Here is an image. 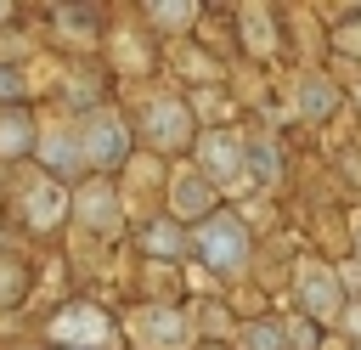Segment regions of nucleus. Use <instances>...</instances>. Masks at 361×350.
<instances>
[{
    "label": "nucleus",
    "mask_w": 361,
    "mask_h": 350,
    "mask_svg": "<svg viewBox=\"0 0 361 350\" xmlns=\"http://www.w3.org/2000/svg\"><path fill=\"white\" fill-rule=\"evenodd\" d=\"M79 215H85L90 226H113V220H118V203H113L107 181H90V186L79 192Z\"/></svg>",
    "instance_id": "obj_10"
},
{
    "label": "nucleus",
    "mask_w": 361,
    "mask_h": 350,
    "mask_svg": "<svg viewBox=\"0 0 361 350\" xmlns=\"http://www.w3.org/2000/svg\"><path fill=\"white\" fill-rule=\"evenodd\" d=\"M197 198H203V192H197V181H180V192H175V203H180V209H197Z\"/></svg>",
    "instance_id": "obj_18"
},
{
    "label": "nucleus",
    "mask_w": 361,
    "mask_h": 350,
    "mask_svg": "<svg viewBox=\"0 0 361 350\" xmlns=\"http://www.w3.org/2000/svg\"><path fill=\"white\" fill-rule=\"evenodd\" d=\"M237 344H243V350H288V327H276V322H248V327L237 333Z\"/></svg>",
    "instance_id": "obj_12"
},
{
    "label": "nucleus",
    "mask_w": 361,
    "mask_h": 350,
    "mask_svg": "<svg viewBox=\"0 0 361 350\" xmlns=\"http://www.w3.org/2000/svg\"><path fill=\"white\" fill-rule=\"evenodd\" d=\"M288 344H293V350H316V327H310V322H293V327H288Z\"/></svg>",
    "instance_id": "obj_16"
},
{
    "label": "nucleus",
    "mask_w": 361,
    "mask_h": 350,
    "mask_svg": "<svg viewBox=\"0 0 361 350\" xmlns=\"http://www.w3.org/2000/svg\"><path fill=\"white\" fill-rule=\"evenodd\" d=\"M147 124H152V141H158L164 152H175V147L192 141V113H186L180 102H152V107H147Z\"/></svg>",
    "instance_id": "obj_5"
},
{
    "label": "nucleus",
    "mask_w": 361,
    "mask_h": 350,
    "mask_svg": "<svg viewBox=\"0 0 361 350\" xmlns=\"http://www.w3.org/2000/svg\"><path fill=\"white\" fill-rule=\"evenodd\" d=\"M197 248H203V265L209 271H220V277H231V271H243V260H248V231H243V220L237 215H203V226H197Z\"/></svg>",
    "instance_id": "obj_1"
},
{
    "label": "nucleus",
    "mask_w": 361,
    "mask_h": 350,
    "mask_svg": "<svg viewBox=\"0 0 361 350\" xmlns=\"http://www.w3.org/2000/svg\"><path fill=\"white\" fill-rule=\"evenodd\" d=\"M51 333H56V339H73V344L85 350V344H96V339L107 333V322H102L90 305H73L68 316H56V322H51Z\"/></svg>",
    "instance_id": "obj_6"
},
{
    "label": "nucleus",
    "mask_w": 361,
    "mask_h": 350,
    "mask_svg": "<svg viewBox=\"0 0 361 350\" xmlns=\"http://www.w3.org/2000/svg\"><path fill=\"white\" fill-rule=\"evenodd\" d=\"M141 248H152V254H175V248H180V231H175L169 220H158V226L141 231Z\"/></svg>",
    "instance_id": "obj_14"
},
{
    "label": "nucleus",
    "mask_w": 361,
    "mask_h": 350,
    "mask_svg": "<svg viewBox=\"0 0 361 350\" xmlns=\"http://www.w3.org/2000/svg\"><path fill=\"white\" fill-rule=\"evenodd\" d=\"M79 152H85V164L90 169H113V164H124L130 158V124L118 119V113H90L85 119V130H79Z\"/></svg>",
    "instance_id": "obj_2"
},
{
    "label": "nucleus",
    "mask_w": 361,
    "mask_h": 350,
    "mask_svg": "<svg viewBox=\"0 0 361 350\" xmlns=\"http://www.w3.org/2000/svg\"><path fill=\"white\" fill-rule=\"evenodd\" d=\"M203 350H220V344H203Z\"/></svg>",
    "instance_id": "obj_20"
},
{
    "label": "nucleus",
    "mask_w": 361,
    "mask_h": 350,
    "mask_svg": "<svg viewBox=\"0 0 361 350\" xmlns=\"http://www.w3.org/2000/svg\"><path fill=\"white\" fill-rule=\"evenodd\" d=\"M23 203H28V215H34V226H56V220L68 215V198H62V192H56L51 181H39V186H28V198H23Z\"/></svg>",
    "instance_id": "obj_9"
},
{
    "label": "nucleus",
    "mask_w": 361,
    "mask_h": 350,
    "mask_svg": "<svg viewBox=\"0 0 361 350\" xmlns=\"http://www.w3.org/2000/svg\"><path fill=\"white\" fill-rule=\"evenodd\" d=\"M333 102H338V90H333L327 79H305V90H299V107H305V113H327Z\"/></svg>",
    "instance_id": "obj_13"
},
{
    "label": "nucleus",
    "mask_w": 361,
    "mask_h": 350,
    "mask_svg": "<svg viewBox=\"0 0 361 350\" xmlns=\"http://www.w3.org/2000/svg\"><path fill=\"white\" fill-rule=\"evenodd\" d=\"M152 23H169V28H180V23H192V6H152Z\"/></svg>",
    "instance_id": "obj_15"
},
{
    "label": "nucleus",
    "mask_w": 361,
    "mask_h": 350,
    "mask_svg": "<svg viewBox=\"0 0 361 350\" xmlns=\"http://www.w3.org/2000/svg\"><path fill=\"white\" fill-rule=\"evenodd\" d=\"M39 158H45L56 175H73V169L85 164V152H79V135H68V130H51V135L39 141Z\"/></svg>",
    "instance_id": "obj_8"
},
{
    "label": "nucleus",
    "mask_w": 361,
    "mask_h": 350,
    "mask_svg": "<svg viewBox=\"0 0 361 350\" xmlns=\"http://www.w3.org/2000/svg\"><path fill=\"white\" fill-rule=\"evenodd\" d=\"M203 175L209 181H237L243 175V135L231 130H203Z\"/></svg>",
    "instance_id": "obj_4"
},
{
    "label": "nucleus",
    "mask_w": 361,
    "mask_h": 350,
    "mask_svg": "<svg viewBox=\"0 0 361 350\" xmlns=\"http://www.w3.org/2000/svg\"><path fill=\"white\" fill-rule=\"evenodd\" d=\"M299 305L310 310V322H333V316L344 310V294H338V277H333L327 265H316V260H305V265H299Z\"/></svg>",
    "instance_id": "obj_3"
},
{
    "label": "nucleus",
    "mask_w": 361,
    "mask_h": 350,
    "mask_svg": "<svg viewBox=\"0 0 361 350\" xmlns=\"http://www.w3.org/2000/svg\"><path fill=\"white\" fill-rule=\"evenodd\" d=\"M141 339H147V344H180V339H186V322H180L175 310H164V316H141Z\"/></svg>",
    "instance_id": "obj_11"
},
{
    "label": "nucleus",
    "mask_w": 361,
    "mask_h": 350,
    "mask_svg": "<svg viewBox=\"0 0 361 350\" xmlns=\"http://www.w3.org/2000/svg\"><path fill=\"white\" fill-rule=\"evenodd\" d=\"M355 243H361V215H355Z\"/></svg>",
    "instance_id": "obj_19"
},
{
    "label": "nucleus",
    "mask_w": 361,
    "mask_h": 350,
    "mask_svg": "<svg viewBox=\"0 0 361 350\" xmlns=\"http://www.w3.org/2000/svg\"><path fill=\"white\" fill-rule=\"evenodd\" d=\"M34 147V119L23 107H6L0 113V158H23Z\"/></svg>",
    "instance_id": "obj_7"
},
{
    "label": "nucleus",
    "mask_w": 361,
    "mask_h": 350,
    "mask_svg": "<svg viewBox=\"0 0 361 350\" xmlns=\"http://www.w3.org/2000/svg\"><path fill=\"white\" fill-rule=\"evenodd\" d=\"M11 96H23V79L11 68H0V102H11Z\"/></svg>",
    "instance_id": "obj_17"
}]
</instances>
